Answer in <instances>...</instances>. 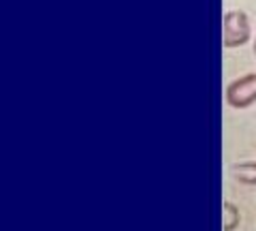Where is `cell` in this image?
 <instances>
[{
  "label": "cell",
  "instance_id": "3",
  "mask_svg": "<svg viewBox=\"0 0 256 231\" xmlns=\"http://www.w3.org/2000/svg\"><path fill=\"white\" fill-rule=\"evenodd\" d=\"M239 227V210L237 205H233L230 201L222 203V229L224 231H235Z\"/></svg>",
  "mask_w": 256,
  "mask_h": 231
},
{
  "label": "cell",
  "instance_id": "1",
  "mask_svg": "<svg viewBox=\"0 0 256 231\" xmlns=\"http://www.w3.org/2000/svg\"><path fill=\"white\" fill-rule=\"evenodd\" d=\"M252 39L250 20L244 11H226L222 18V45L226 50L242 47Z\"/></svg>",
  "mask_w": 256,
  "mask_h": 231
},
{
  "label": "cell",
  "instance_id": "2",
  "mask_svg": "<svg viewBox=\"0 0 256 231\" xmlns=\"http://www.w3.org/2000/svg\"><path fill=\"white\" fill-rule=\"evenodd\" d=\"M224 99L230 107L246 109L256 103V73H248L226 86Z\"/></svg>",
  "mask_w": 256,
  "mask_h": 231
},
{
  "label": "cell",
  "instance_id": "5",
  "mask_svg": "<svg viewBox=\"0 0 256 231\" xmlns=\"http://www.w3.org/2000/svg\"><path fill=\"white\" fill-rule=\"evenodd\" d=\"M254 56H256V41H254Z\"/></svg>",
  "mask_w": 256,
  "mask_h": 231
},
{
  "label": "cell",
  "instance_id": "4",
  "mask_svg": "<svg viewBox=\"0 0 256 231\" xmlns=\"http://www.w3.org/2000/svg\"><path fill=\"white\" fill-rule=\"evenodd\" d=\"M233 176L242 184H256V163L233 165Z\"/></svg>",
  "mask_w": 256,
  "mask_h": 231
}]
</instances>
